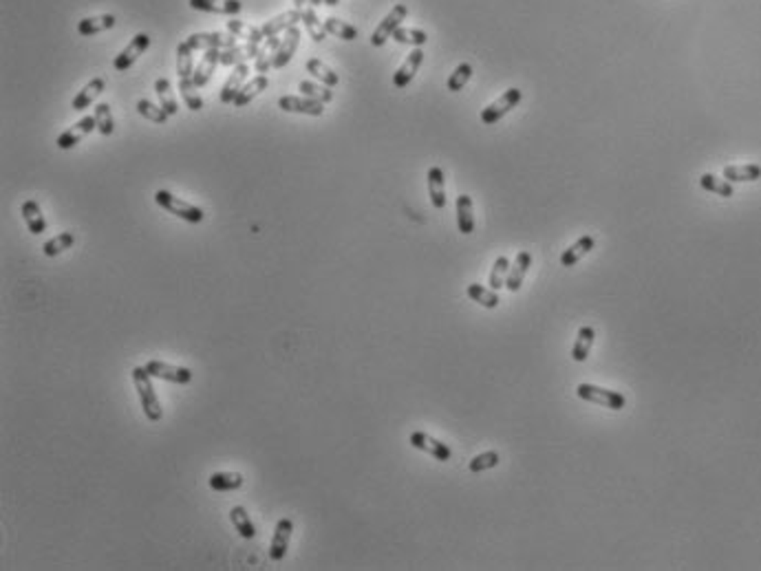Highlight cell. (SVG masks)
<instances>
[{
    "label": "cell",
    "instance_id": "1",
    "mask_svg": "<svg viewBox=\"0 0 761 571\" xmlns=\"http://www.w3.org/2000/svg\"><path fill=\"white\" fill-rule=\"evenodd\" d=\"M132 384H135V391H137V397H140V404L144 408L146 419L152 421V424L162 421L164 410H162L159 399H157V393H154L152 382H150V373L146 371V367L132 369Z\"/></svg>",
    "mask_w": 761,
    "mask_h": 571
},
{
    "label": "cell",
    "instance_id": "2",
    "mask_svg": "<svg viewBox=\"0 0 761 571\" xmlns=\"http://www.w3.org/2000/svg\"><path fill=\"white\" fill-rule=\"evenodd\" d=\"M154 203L159 205L162 210H166V212H170V214H174L179 219H184L188 223H201L206 219L204 210L196 208V205H192V203H188V201H184V199L174 197L168 190H157L154 192Z\"/></svg>",
    "mask_w": 761,
    "mask_h": 571
},
{
    "label": "cell",
    "instance_id": "3",
    "mask_svg": "<svg viewBox=\"0 0 761 571\" xmlns=\"http://www.w3.org/2000/svg\"><path fill=\"white\" fill-rule=\"evenodd\" d=\"M576 395L580 399L589 402V404H598V406H605V408H612V410H622L626 406V399H624L622 393L609 391V388H602V386H596V384H578L576 386Z\"/></svg>",
    "mask_w": 761,
    "mask_h": 571
},
{
    "label": "cell",
    "instance_id": "4",
    "mask_svg": "<svg viewBox=\"0 0 761 571\" xmlns=\"http://www.w3.org/2000/svg\"><path fill=\"white\" fill-rule=\"evenodd\" d=\"M521 100H523V90H519V88H508L497 102H492L490 106H486V108L481 110V122H483L486 126L497 124V122H499L501 117H505L508 112H510L514 106H517Z\"/></svg>",
    "mask_w": 761,
    "mask_h": 571
},
{
    "label": "cell",
    "instance_id": "5",
    "mask_svg": "<svg viewBox=\"0 0 761 571\" xmlns=\"http://www.w3.org/2000/svg\"><path fill=\"white\" fill-rule=\"evenodd\" d=\"M406 16H409V7H406L404 3L395 5V7L384 16V20L377 25V29L371 33V44H373V47H382V44H384L389 38H393V33L399 29L402 20H404Z\"/></svg>",
    "mask_w": 761,
    "mask_h": 571
},
{
    "label": "cell",
    "instance_id": "6",
    "mask_svg": "<svg viewBox=\"0 0 761 571\" xmlns=\"http://www.w3.org/2000/svg\"><path fill=\"white\" fill-rule=\"evenodd\" d=\"M236 36L234 33H221V31H212V33H192L186 42L190 44L192 51H208V49H232L236 47Z\"/></svg>",
    "mask_w": 761,
    "mask_h": 571
},
{
    "label": "cell",
    "instance_id": "7",
    "mask_svg": "<svg viewBox=\"0 0 761 571\" xmlns=\"http://www.w3.org/2000/svg\"><path fill=\"white\" fill-rule=\"evenodd\" d=\"M146 371L150 373V377L166 379V382H172V384H190L192 382V371L190 369L174 367V364L159 362V360H150L146 364Z\"/></svg>",
    "mask_w": 761,
    "mask_h": 571
},
{
    "label": "cell",
    "instance_id": "8",
    "mask_svg": "<svg viewBox=\"0 0 761 571\" xmlns=\"http://www.w3.org/2000/svg\"><path fill=\"white\" fill-rule=\"evenodd\" d=\"M148 47H150V36L148 33H137L135 38L128 42V47L113 60L115 71H120V73L128 71V68L140 60V56L146 53Z\"/></svg>",
    "mask_w": 761,
    "mask_h": 571
},
{
    "label": "cell",
    "instance_id": "9",
    "mask_svg": "<svg viewBox=\"0 0 761 571\" xmlns=\"http://www.w3.org/2000/svg\"><path fill=\"white\" fill-rule=\"evenodd\" d=\"M409 444H411L413 448L421 450V452L431 454L433 459H437V461H451V459H453V450L446 446L444 441H439V439L426 435V432H413V435L409 437Z\"/></svg>",
    "mask_w": 761,
    "mask_h": 571
},
{
    "label": "cell",
    "instance_id": "10",
    "mask_svg": "<svg viewBox=\"0 0 761 571\" xmlns=\"http://www.w3.org/2000/svg\"><path fill=\"white\" fill-rule=\"evenodd\" d=\"M95 128H98L95 115H86V117H82L78 124H73L71 128H66V130L58 137L56 144H58L60 150H71L73 146H78V144L84 140V137L91 132V130H95Z\"/></svg>",
    "mask_w": 761,
    "mask_h": 571
},
{
    "label": "cell",
    "instance_id": "11",
    "mask_svg": "<svg viewBox=\"0 0 761 571\" xmlns=\"http://www.w3.org/2000/svg\"><path fill=\"white\" fill-rule=\"evenodd\" d=\"M278 108L285 112H300V115H311V117H320L325 112V104L311 98H298V95H285L278 100Z\"/></svg>",
    "mask_w": 761,
    "mask_h": 571
},
{
    "label": "cell",
    "instance_id": "12",
    "mask_svg": "<svg viewBox=\"0 0 761 571\" xmlns=\"http://www.w3.org/2000/svg\"><path fill=\"white\" fill-rule=\"evenodd\" d=\"M292 532H294V523L292 518H280L276 523V530H274V538L270 543V558L272 560H283L287 556V550H289V540H292Z\"/></svg>",
    "mask_w": 761,
    "mask_h": 571
},
{
    "label": "cell",
    "instance_id": "13",
    "mask_svg": "<svg viewBox=\"0 0 761 571\" xmlns=\"http://www.w3.org/2000/svg\"><path fill=\"white\" fill-rule=\"evenodd\" d=\"M421 62H424V51L417 47V49H413V51L409 53V58L404 60V64H402L397 71H395V75H393V86H395V88H406V86L413 82L415 73L419 71Z\"/></svg>",
    "mask_w": 761,
    "mask_h": 571
},
{
    "label": "cell",
    "instance_id": "14",
    "mask_svg": "<svg viewBox=\"0 0 761 571\" xmlns=\"http://www.w3.org/2000/svg\"><path fill=\"white\" fill-rule=\"evenodd\" d=\"M190 7L206 14H221V16H236L243 11L241 0H190Z\"/></svg>",
    "mask_w": 761,
    "mask_h": 571
},
{
    "label": "cell",
    "instance_id": "15",
    "mask_svg": "<svg viewBox=\"0 0 761 571\" xmlns=\"http://www.w3.org/2000/svg\"><path fill=\"white\" fill-rule=\"evenodd\" d=\"M298 20H303V11H300V9L285 11V14H280V16H276V18H272V20H265L263 27H261V31H263L265 38H274V36H278V33H283V31H287V29L296 27Z\"/></svg>",
    "mask_w": 761,
    "mask_h": 571
},
{
    "label": "cell",
    "instance_id": "16",
    "mask_svg": "<svg viewBox=\"0 0 761 571\" xmlns=\"http://www.w3.org/2000/svg\"><path fill=\"white\" fill-rule=\"evenodd\" d=\"M530 267H532V254L530 252H519L517 258H514V265H510L508 278H505L508 291H519L521 289Z\"/></svg>",
    "mask_w": 761,
    "mask_h": 571
},
{
    "label": "cell",
    "instance_id": "17",
    "mask_svg": "<svg viewBox=\"0 0 761 571\" xmlns=\"http://www.w3.org/2000/svg\"><path fill=\"white\" fill-rule=\"evenodd\" d=\"M248 73H250V66H248V64L234 66L232 75L228 78V82L223 84V88H221V102H223V104H234V100H236L238 93H241V88L245 86L243 82H245V78H248Z\"/></svg>",
    "mask_w": 761,
    "mask_h": 571
},
{
    "label": "cell",
    "instance_id": "18",
    "mask_svg": "<svg viewBox=\"0 0 761 571\" xmlns=\"http://www.w3.org/2000/svg\"><path fill=\"white\" fill-rule=\"evenodd\" d=\"M426 184H429V197L433 208L444 210L446 208V179H444V170L439 166H433L426 174Z\"/></svg>",
    "mask_w": 761,
    "mask_h": 571
},
{
    "label": "cell",
    "instance_id": "19",
    "mask_svg": "<svg viewBox=\"0 0 761 571\" xmlns=\"http://www.w3.org/2000/svg\"><path fill=\"white\" fill-rule=\"evenodd\" d=\"M298 42H300V29L298 27H292V29L285 31V38L280 40L276 58H274V68H283V66L289 64V60H292V56L298 49Z\"/></svg>",
    "mask_w": 761,
    "mask_h": 571
},
{
    "label": "cell",
    "instance_id": "20",
    "mask_svg": "<svg viewBox=\"0 0 761 571\" xmlns=\"http://www.w3.org/2000/svg\"><path fill=\"white\" fill-rule=\"evenodd\" d=\"M216 64H221V51H219V49H208L204 56H201V62L196 64L194 75H192V80H194V84H196L199 88L206 86V84L210 82Z\"/></svg>",
    "mask_w": 761,
    "mask_h": 571
},
{
    "label": "cell",
    "instance_id": "21",
    "mask_svg": "<svg viewBox=\"0 0 761 571\" xmlns=\"http://www.w3.org/2000/svg\"><path fill=\"white\" fill-rule=\"evenodd\" d=\"M104 88H106V82H104V78H93L91 82H88L82 90H80V93L73 98V110H78V112H82V110H86L88 106H91L102 93H104Z\"/></svg>",
    "mask_w": 761,
    "mask_h": 571
},
{
    "label": "cell",
    "instance_id": "22",
    "mask_svg": "<svg viewBox=\"0 0 761 571\" xmlns=\"http://www.w3.org/2000/svg\"><path fill=\"white\" fill-rule=\"evenodd\" d=\"M20 212H22V219H25V223H27V227H29L31 234L40 236V234L47 232V221H44V214H42V210H40L38 201H33V199L25 201V203H22Z\"/></svg>",
    "mask_w": 761,
    "mask_h": 571
},
{
    "label": "cell",
    "instance_id": "23",
    "mask_svg": "<svg viewBox=\"0 0 761 571\" xmlns=\"http://www.w3.org/2000/svg\"><path fill=\"white\" fill-rule=\"evenodd\" d=\"M110 27H115V16L113 14H102V16H91V18H84L78 22V33L84 36V38H91V36H98Z\"/></svg>",
    "mask_w": 761,
    "mask_h": 571
},
{
    "label": "cell",
    "instance_id": "24",
    "mask_svg": "<svg viewBox=\"0 0 761 571\" xmlns=\"http://www.w3.org/2000/svg\"><path fill=\"white\" fill-rule=\"evenodd\" d=\"M258 56V44L256 42H245V44H236V47L232 49H226L221 53V64L226 66H238V64H245L250 58H256Z\"/></svg>",
    "mask_w": 761,
    "mask_h": 571
},
{
    "label": "cell",
    "instance_id": "25",
    "mask_svg": "<svg viewBox=\"0 0 761 571\" xmlns=\"http://www.w3.org/2000/svg\"><path fill=\"white\" fill-rule=\"evenodd\" d=\"M594 245H596L594 236H589V234L580 236L574 245H570L565 252L561 254V265H563V267H574L580 258L587 256V254L592 252Z\"/></svg>",
    "mask_w": 761,
    "mask_h": 571
},
{
    "label": "cell",
    "instance_id": "26",
    "mask_svg": "<svg viewBox=\"0 0 761 571\" xmlns=\"http://www.w3.org/2000/svg\"><path fill=\"white\" fill-rule=\"evenodd\" d=\"M457 227L461 234H473L475 232V216H473V199L468 194L457 197Z\"/></svg>",
    "mask_w": 761,
    "mask_h": 571
},
{
    "label": "cell",
    "instance_id": "27",
    "mask_svg": "<svg viewBox=\"0 0 761 571\" xmlns=\"http://www.w3.org/2000/svg\"><path fill=\"white\" fill-rule=\"evenodd\" d=\"M594 337H596V331L592 327H580L578 329L576 342L572 347V360L574 362H585L589 357L592 347H594Z\"/></svg>",
    "mask_w": 761,
    "mask_h": 571
},
{
    "label": "cell",
    "instance_id": "28",
    "mask_svg": "<svg viewBox=\"0 0 761 571\" xmlns=\"http://www.w3.org/2000/svg\"><path fill=\"white\" fill-rule=\"evenodd\" d=\"M267 84H270V82H267V75H256V78H252L250 80V84H245L243 88H241V93H238V98L234 100V108H243V106H248L250 102H254L261 93H263V90L267 88Z\"/></svg>",
    "mask_w": 761,
    "mask_h": 571
},
{
    "label": "cell",
    "instance_id": "29",
    "mask_svg": "<svg viewBox=\"0 0 761 571\" xmlns=\"http://www.w3.org/2000/svg\"><path fill=\"white\" fill-rule=\"evenodd\" d=\"M466 291H468V298H470V300L477 303V305H481V307H486V309H497L499 303H501L499 293H497L495 289H488V287H483V285H479V283L468 285Z\"/></svg>",
    "mask_w": 761,
    "mask_h": 571
},
{
    "label": "cell",
    "instance_id": "30",
    "mask_svg": "<svg viewBox=\"0 0 761 571\" xmlns=\"http://www.w3.org/2000/svg\"><path fill=\"white\" fill-rule=\"evenodd\" d=\"M724 179L730 181V184H746V181H757V179H761V166H757V164L726 166L724 168Z\"/></svg>",
    "mask_w": 761,
    "mask_h": 571
},
{
    "label": "cell",
    "instance_id": "31",
    "mask_svg": "<svg viewBox=\"0 0 761 571\" xmlns=\"http://www.w3.org/2000/svg\"><path fill=\"white\" fill-rule=\"evenodd\" d=\"M278 44L280 40L274 36V38H267V42L263 44V49H258V56L254 58V68L258 73H267L270 68L274 66V58H276V51H278Z\"/></svg>",
    "mask_w": 761,
    "mask_h": 571
},
{
    "label": "cell",
    "instance_id": "32",
    "mask_svg": "<svg viewBox=\"0 0 761 571\" xmlns=\"http://www.w3.org/2000/svg\"><path fill=\"white\" fill-rule=\"evenodd\" d=\"M208 483L216 492H232V490H238L243 486V474H238V472H214L208 478Z\"/></svg>",
    "mask_w": 761,
    "mask_h": 571
},
{
    "label": "cell",
    "instance_id": "33",
    "mask_svg": "<svg viewBox=\"0 0 761 571\" xmlns=\"http://www.w3.org/2000/svg\"><path fill=\"white\" fill-rule=\"evenodd\" d=\"M230 520H232V525H234V530L243 536V538H254L256 536V528H254V523H252V518H250V514H248V510H245L243 505H236V508H232L230 510Z\"/></svg>",
    "mask_w": 761,
    "mask_h": 571
},
{
    "label": "cell",
    "instance_id": "34",
    "mask_svg": "<svg viewBox=\"0 0 761 571\" xmlns=\"http://www.w3.org/2000/svg\"><path fill=\"white\" fill-rule=\"evenodd\" d=\"M154 93L157 98H159V106L168 112V115H177L179 112V106H177V100H174V93H172V86L166 78H157L154 80Z\"/></svg>",
    "mask_w": 761,
    "mask_h": 571
},
{
    "label": "cell",
    "instance_id": "35",
    "mask_svg": "<svg viewBox=\"0 0 761 571\" xmlns=\"http://www.w3.org/2000/svg\"><path fill=\"white\" fill-rule=\"evenodd\" d=\"M307 73H311L313 78H316V80H320L325 86H338V82H340V78H338V73H333L331 71V68L322 62V60H318V58H311V60H307Z\"/></svg>",
    "mask_w": 761,
    "mask_h": 571
},
{
    "label": "cell",
    "instance_id": "36",
    "mask_svg": "<svg viewBox=\"0 0 761 571\" xmlns=\"http://www.w3.org/2000/svg\"><path fill=\"white\" fill-rule=\"evenodd\" d=\"M228 31L234 33L236 38H243L245 42H256V44H261L265 38L261 27H254L250 22H243V20H228Z\"/></svg>",
    "mask_w": 761,
    "mask_h": 571
},
{
    "label": "cell",
    "instance_id": "37",
    "mask_svg": "<svg viewBox=\"0 0 761 571\" xmlns=\"http://www.w3.org/2000/svg\"><path fill=\"white\" fill-rule=\"evenodd\" d=\"M177 75H179V80L194 75V58H192V49L188 42H182L177 47Z\"/></svg>",
    "mask_w": 761,
    "mask_h": 571
},
{
    "label": "cell",
    "instance_id": "38",
    "mask_svg": "<svg viewBox=\"0 0 761 571\" xmlns=\"http://www.w3.org/2000/svg\"><path fill=\"white\" fill-rule=\"evenodd\" d=\"M700 186H702L706 192H713V194H718V197H726V199L735 194V188H733L730 181L718 179L715 174H708V172L700 177Z\"/></svg>",
    "mask_w": 761,
    "mask_h": 571
},
{
    "label": "cell",
    "instance_id": "39",
    "mask_svg": "<svg viewBox=\"0 0 761 571\" xmlns=\"http://www.w3.org/2000/svg\"><path fill=\"white\" fill-rule=\"evenodd\" d=\"M199 86L194 84V80L192 78H184V80H179V93H182V98H184V102H186V106L190 108V110H201V108H204V100H201V95H199V90H196Z\"/></svg>",
    "mask_w": 761,
    "mask_h": 571
},
{
    "label": "cell",
    "instance_id": "40",
    "mask_svg": "<svg viewBox=\"0 0 761 571\" xmlns=\"http://www.w3.org/2000/svg\"><path fill=\"white\" fill-rule=\"evenodd\" d=\"M303 25H305V29H307V33H309V38H311L313 42H322V40L327 38L325 22L318 20L316 11H313L311 7L303 9Z\"/></svg>",
    "mask_w": 761,
    "mask_h": 571
},
{
    "label": "cell",
    "instance_id": "41",
    "mask_svg": "<svg viewBox=\"0 0 761 571\" xmlns=\"http://www.w3.org/2000/svg\"><path fill=\"white\" fill-rule=\"evenodd\" d=\"M73 243H75L73 232H62V234H58L56 239H51V241L44 243V245H42V252H44V256L53 258V256H58V254L66 252V249H71V245H73Z\"/></svg>",
    "mask_w": 761,
    "mask_h": 571
},
{
    "label": "cell",
    "instance_id": "42",
    "mask_svg": "<svg viewBox=\"0 0 761 571\" xmlns=\"http://www.w3.org/2000/svg\"><path fill=\"white\" fill-rule=\"evenodd\" d=\"M298 90H303V95L311 98V100H318L322 104L331 102L333 100V90L331 86H325V84H316V82H309V80H303L298 84Z\"/></svg>",
    "mask_w": 761,
    "mask_h": 571
},
{
    "label": "cell",
    "instance_id": "43",
    "mask_svg": "<svg viewBox=\"0 0 761 571\" xmlns=\"http://www.w3.org/2000/svg\"><path fill=\"white\" fill-rule=\"evenodd\" d=\"M499 463H501V454L497 450H488V452L477 454L475 459L468 463V470L477 474V472H486V470L497 468Z\"/></svg>",
    "mask_w": 761,
    "mask_h": 571
},
{
    "label": "cell",
    "instance_id": "44",
    "mask_svg": "<svg viewBox=\"0 0 761 571\" xmlns=\"http://www.w3.org/2000/svg\"><path fill=\"white\" fill-rule=\"evenodd\" d=\"M508 271H510V261H508V256H499V258L495 261V265H492V269H490V278H488L490 289L499 291L501 287H505Z\"/></svg>",
    "mask_w": 761,
    "mask_h": 571
},
{
    "label": "cell",
    "instance_id": "45",
    "mask_svg": "<svg viewBox=\"0 0 761 571\" xmlns=\"http://www.w3.org/2000/svg\"><path fill=\"white\" fill-rule=\"evenodd\" d=\"M325 29H327V33L338 36V38L349 40V42L357 38V29L353 25H349V22H345V20H338V18H327L325 20Z\"/></svg>",
    "mask_w": 761,
    "mask_h": 571
},
{
    "label": "cell",
    "instance_id": "46",
    "mask_svg": "<svg viewBox=\"0 0 761 571\" xmlns=\"http://www.w3.org/2000/svg\"><path fill=\"white\" fill-rule=\"evenodd\" d=\"M137 112H140V115L142 117H146L148 122H152V124H166L168 122V112L162 108V106H154L152 102H148V100H140L137 102Z\"/></svg>",
    "mask_w": 761,
    "mask_h": 571
},
{
    "label": "cell",
    "instance_id": "47",
    "mask_svg": "<svg viewBox=\"0 0 761 571\" xmlns=\"http://www.w3.org/2000/svg\"><path fill=\"white\" fill-rule=\"evenodd\" d=\"M93 115H95V120H98V130L102 132V135H113L115 132V122H113V112H110V106L106 104V102H100L98 106H95V112H93Z\"/></svg>",
    "mask_w": 761,
    "mask_h": 571
},
{
    "label": "cell",
    "instance_id": "48",
    "mask_svg": "<svg viewBox=\"0 0 761 571\" xmlns=\"http://www.w3.org/2000/svg\"><path fill=\"white\" fill-rule=\"evenodd\" d=\"M393 40L399 42V44H413V47H421V44H426L429 36H426V31H421V29L399 27V29L393 33Z\"/></svg>",
    "mask_w": 761,
    "mask_h": 571
},
{
    "label": "cell",
    "instance_id": "49",
    "mask_svg": "<svg viewBox=\"0 0 761 571\" xmlns=\"http://www.w3.org/2000/svg\"><path fill=\"white\" fill-rule=\"evenodd\" d=\"M470 78H473V66H470L468 62L459 64L453 71V75L448 78V90H451V93H459V90L470 82Z\"/></svg>",
    "mask_w": 761,
    "mask_h": 571
},
{
    "label": "cell",
    "instance_id": "50",
    "mask_svg": "<svg viewBox=\"0 0 761 571\" xmlns=\"http://www.w3.org/2000/svg\"><path fill=\"white\" fill-rule=\"evenodd\" d=\"M307 3H309V0H294V5H296V7H294V9H300V11H303V9H305V5H307Z\"/></svg>",
    "mask_w": 761,
    "mask_h": 571
},
{
    "label": "cell",
    "instance_id": "51",
    "mask_svg": "<svg viewBox=\"0 0 761 571\" xmlns=\"http://www.w3.org/2000/svg\"><path fill=\"white\" fill-rule=\"evenodd\" d=\"M338 3H340V0H325V5H327V7H335Z\"/></svg>",
    "mask_w": 761,
    "mask_h": 571
},
{
    "label": "cell",
    "instance_id": "52",
    "mask_svg": "<svg viewBox=\"0 0 761 571\" xmlns=\"http://www.w3.org/2000/svg\"><path fill=\"white\" fill-rule=\"evenodd\" d=\"M320 3H325V0H309V5H311V7H318Z\"/></svg>",
    "mask_w": 761,
    "mask_h": 571
}]
</instances>
